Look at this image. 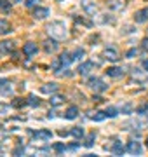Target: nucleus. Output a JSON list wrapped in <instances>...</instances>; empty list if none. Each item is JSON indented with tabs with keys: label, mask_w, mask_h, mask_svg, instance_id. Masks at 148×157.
<instances>
[{
	"label": "nucleus",
	"mask_w": 148,
	"mask_h": 157,
	"mask_svg": "<svg viewBox=\"0 0 148 157\" xmlns=\"http://www.w3.org/2000/svg\"><path fill=\"white\" fill-rule=\"evenodd\" d=\"M73 19L77 23H80V25L87 26V28H91V26H92V21H89V19H84V17H79V16H73Z\"/></svg>",
	"instance_id": "nucleus-30"
},
{
	"label": "nucleus",
	"mask_w": 148,
	"mask_h": 157,
	"mask_svg": "<svg viewBox=\"0 0 148 157\" xmlns=\"http://www.w3.org/2000/svg\"><path fill=\"white\" fill-rule=\"evenodd\" d=\"M105 113H106V117L113 119V117H117V115H119V108H115V107H108L106 110H105Z\"/></svg>",
	"instance_id": "nucleus-27"
},
{
	"label": "nucleus",
	"mask_w": 148,
	"mask_h": 157,
	"mask_svg": "<svg viewBox=\"0 0 148 157\" xmlns=\"http://www.w3.org/2000/svg\"><path fill=\"white\" fill-rule=\"evenodd\" d=\"M49 103H51L52 107H59V105H63L65 103V96L63 94H51V100H49Z\"/></svg>",
	"instance_id": "nucleus-19"
},
{
	"label": "nucleus",
	"mask_w": 148,
	"mask_h": 157,
	"mask_svg": "<svg viewBox=\"0 0 148 157\" xmlns=\"http://www.w3.org/2000/svg\"><path fill=\"white\" fill-rule=\"evenodd\" d=\"M110 152H112L113 155H122L124 152H127V148L122 145V141H113V145L110 147Z\"/></svg>",
	"instance_id": "nucleus-14"
},
{
	"label": "nucleus",
	"mask_w": 148,
	"mask_h": 157,
	"mask_svg": "<svg viewBox=\"0 0 148 157\" xmlns=\"http://www.w3.org/2000/svg\"><path fill=\"white\" fill-rule=\"evenodd\" d=\"M87 86H89V89H92L94 93H105V91L108 89V84L99 77H89L87 78Z\"/></svg>",
	"instance_id": "nucleus-2"
},
{
	"label": "nucleus",
	"mask_w": 148,
	"mask_h": 157,
	"mask_svg": "<svg viewBox=\"0 0 148 157\" xmlns=\"http://www.w3.org/2000/svg\"><path fill=\"white\" fill-rule=\"evenodd\" d=\"M40 2H42V0H24V7H28V9H33V7L40 6Z\"/></svg>",
	"instance_id": "nucleus-33"
},
{
	"label": "nucleus",
	"mask_w": 148,
	"mask_h": 157,
	"mask_svg": "<svg viewBox=\"0 0 148 157\" xmlns=\"http://www.w3.org/2000/svg\"><path fill=\"white\" fill-rule=\"evenodd\" d=\"M92 70H94V63L92 61H84V63H80L79 65L77 73H79V75H89Z\"/></svg>",
	"instance_id": "nucleus-6"
},
{
	"label": "nucleus",
	"mask_w": 148,
	"mask_h": 157,
	"mask_svg": "<svg viewBox=\"0 0 148 157\" xmlns=\"http://www.w3.org/2000/svg\"><path fill=\"white\" fill-rule=\"evenodd\" d=\"M11 33V23L7 19H0V35H7Z\"/></svg>",
	"instance_id": "nucleus-22"
},
{
	"label": "nucleus",
	"mask_w": 148,
	"mask_h": 157,
	"mask_svg": "<svg viewBox=\"0 0 148 157\" xmlns=\"http://www.w3.org/2000/svg\"><path fill=\"white\" fill-rule=\"evenodd\" d=\"M40 93L42 94H54V93H57V84L56 82H47L40 87Z\"/></svg>",
	"instance_id": "nucleus-12"
},
{
	"label": "nucleus",
	"mask_w": 148,
	"mask_h": 157,
	"mask_svg": "<svg viewBox=\"0 0 148 157\" xmlns=\"http://www.w3.org/2000/svg\"><path fill=\"white\" fill-rule=\"evenodd\" d=\"M31 16H33V19H46L47 16H49V9L47 7H35L33 11H31Z\"/></svg>",
	"instance_id": "nucleus-8"
},
{
	"label": "nucleus",
	"mask_w": 148,
	"mask_h": 157,
	"mask_svg": "<svg viewBox=\"0 0 148 157\" xmlns=\"http://www.w3.org/2000/svg\"><path fill=\"white\" fill-rule=\"evenodd\" d=\"M131 112H132V105L131 103H125L122 107V113H131Z\"/></svg>",
	"instance_id": "nucleus-34"
},
{
	"label": "nucleus",
	"mask_w": 148,
	"mask_h": 157,
	"mask_svg": "<svg viewBox=\"0 0 148 157\" xmlns=\"http://www.w3.org/2000/svg\"><path fill=\"white\" fill-rule=\"evenodd\" d=\"M52 150L56 152V154H63V152L66 150V145L65 143H54L52 145Z\"/></svg>",
	"instance_id": "nucleus-32"
},
{
	"label": "nucleus",
	"mask_w": 148,
	"mask_h": 157,
	"mask_svg": "<svg viewBox=\"0 0 148 157\" xmlns=\"http://www.w3.org/2000/svg\"><path fill=\"white\" fill-rule=\"evenodd\" d=\"M103 56H105V59H108V61L117 63L120 59V52L115 45H106V47L103 49Z\"/></svg>",
	"instance_id": "nucleus-3"
},
{
	"label": "nucleus",
	"mask_w": 148,
	"mask_h": 157,
	"mask_svg": "<svg viewBox=\"0 0 148 157\" xmlns=\"http://www.w3.org/2000/svg\"><path fill=\"white\" fill-rule=\"evenodd\" d=\"M145 112H148V103H145V105H141V107L136 110V113H139V115H143Z\"/></svg>",
	"instance_id": "nucleus-35"
},
{
	"label": "nucleus",
	"mask_w": 148,
	"mask_h": 157,
	"mask_svg": "<svg viewBox=\"0 0 148 157\" xmlns=\"http://www.w3.org/2000/svg\"><path fill=\"white\" fill-rule=\"evenodd\" d=\"M125 6H127V0H110L108 2V7L113 11H122L125 9Z\"/></svg>",
	"instance_id": "nucleus-16"
},
{
	"label": "nucleus",
	"mask_w": 148,
	"mask_h": 157,
	"mask_svg": "<svg viewBox=\"0 0 148 157\" xmlns=\"http://www.w3.org/2000/svg\"><path fill=\"white\" fill-rule=\"evenodd\" d=\"M11 0H0V11L4 12V14H9L11 12Z\"/></svg>",
	"instance_id": "nucleus-23"
},
{
	"label": "nucleus",
	"mask_w": 148,
	"mask_h": 157,
	"mask_svg": "<svg viewBox=\"0 0 148 157\" xmlns=\"http://www.w3.org/2000/svg\"><path fill=\"white\" fill-rule=\"evenodd\" d=\"M146 147H148V136H146Z\"/></svg>",
	"instance_id": "nucleus-41"
},
{
	"label": "nucleus",
	"mask_w": 148,
	"mask_h": 157,
	"mask_svg": "<svg viewBox=\"0 0 148 157\" xmlns=\"http://www.w3.org/2000/svg\"><path fill=\"white\" fill-rule=\"evenodd\" d=\"M138 54V49H129L127 52H125V56L127 58H132V56H136Z\"/></svg>",
	"instance_id": "nucleus-36"
},
{
	"label": "nucleus",
	"mask_w": 148,
	"mask_h": 157,
	"mask_svg": "<svg viewBox=\"0 0 148 157\" xmlns=\"http://www.w3.org/2000/svg\"><path fill=\"white\" fill-rule=\"evenodd\" d=\"M11 2H14V4H16V2H23V0H11Z\"/></svg>",
	"instance_id": "nucleus-40"
},
{
	"label": "nucleus",
	"mask_w": 148,
	"mask_h": 157,
	"mask_svg": "<svg viewBox=\"0 0 148 157\" xmlns=\"http://www.w3.org/2000/svg\"><path fill=\"white\" fill-rule=\"evenodd\" d=\"M94 141H96V133L92 131V133H89V136L86 138V143H84V145H86L87 148H91V147L94 145Z\"/></svg>",
	"instance_id": "nucleus-24"
},
{
	"label": "nucleus",
	"mask_w": 148,
	"mask_h": 157,
	"mask_svg": "<svg viewBox=\"0 0 148 157\" xmlns=\"http://www.w3.org/2000/svg\"><path fill=\"white\" fill-rule=\"evenodd\" d=\"M46 30H47V33H49V37H52V39H56V40H65L68 37V28H66V25L63 21L49 23Z\"/></svg>",
	"instance_id": "nucleus-1"
},
{
	"label": "nucleus",
	"mask_w": 148,
	"mask_h": 157,
	"mask_svg": "<svg viewBox=\"0 0 148 157\" xmlns=\"http://www.w3.org/2000/svg\"><path fill=\"white\" fill-rule=\"evenodd\" d=\"M131 77L132 80H136L138 84H146L148 82V72H145L141 68H134L131 72Z\"/></svg>",
	"instance_id": "nucleus-4"
},
{
	"label": "nucleus",
	"mask_w": 148,
	"mask_h": 157,
	"mask_svg": "<svg viewBox=\"0 0 148 157\" xmlns=\"http://www.w3.org/2000/svg\"><path fill=\"white\" fill-rule=\"evenodd\" d=\"M23 105H28V101L24 100V98H16V100L11 103V107H14V108H21Z\"/></svg>",
	"instance_id": "nucleus-26"
},
{
	"label": "nucleus",
	"mask_w": 148,
	"mask_h": 157,
	"mask_svg": "<svg viewBox=\"0 0 148 157\" xmlns=\"http://www.w3.org/2000/svg\"><path fill=\"white\" fill-rule=\"evenodd\" d=\"M26 101H28V105H30V107H39V105H40V100H39V98H37L35 94H30V96H28V100H26Z\"/></svg>",
	"instance_id": "nucleus-28"
},
{
	"label": "nucleus",
	"mask_w": 148,
	"mask_h": 157,
	"mask_svg": "<svg viewBox=\"0 0 148 157\" xmlns=\"http://www.w3.org/2000/svg\"><path fill=\"white\" fill-rule=\"evenodd\" d=\"M125 148H127V152L132 154V155H141V143L136 141V140H131L129 143H127Z\"/></svg>",
	"instance_id": "nucleus-9"
},
{
	"label": "nucleus",
	"mask_w": 148,
	"mask_h": 157,
	"mask_svg": "<svg viewBox=\"0 0 148 157\" xmlns=\"http://www.w3.org/2000/svg\"><path fill=\"white\" fill-rule=\"evenodd\" d=\"M77 115H79V108L75 107V105H72V107L65 112V119H68V121H73V119H77Z\"/></svg>",
	"instance_id": "nucleus-20"
},
{
	"label": "nucleus",
	"mask_w": 148,
	"mask_h": 157,
	"mask_svg": "<svg viewBox=\"0 0 148 157\" xmlns=\"http://www.w3.org/2000/svg\"><path fill=\"white\" fill-rule=\"evenodd\" d=\"M91 119L94 121V122H101V121H105V119H106V113H105V112H94L91 115Z\"/></svg>",
	"instance_id": "nucleus-25"
},
{
	"label": "nucleus",
	"mask_w": 148,
	"mask_h": 157,
	"mask_svg": "<svg viewBox=\"0 0 148 157\" xmlns=\"http://www.w3.org/2000/svg\"><path fill=\"white\" fill-rule=\"evenodd\" d=\"M23 52H24V56L31 58V56H35V54L39 52V45L35 44V42H26L24 47H23Z\"/></svg>",
	"instance_id": "nucleus-10"
},
{
	"label": "nucleus",
	"mask_w": 148,
	"mask_h": 157,
	"mask_svg": "<svg viewBox=\"0 0 148 157\" xmlns=\"http://www.w3.org/2000/svg\"><path fill=\"white\" fill-rule=\"evenodd\" d=\"M84 54H86V51L84 49H80V47H77V49L72 52V56H73V59L77 61V59H80V58H84Z\"/></svg>",
	"instance_id": "nucleus-29"
},
{
	"label": "nucleus",
	"mask_w": 148,
	"mask_h": 157,
	"mask_svg": "<svg viewBox=\"0 0 148 157\" xmlns=\"http://www.w3.org/2000/svg\"><path fill=\"white\" fill-rule=\"evenodd\" d=\"M2 86H9V80H7V78H0V87H2Z\"/></svg>",
	"instance_id": "nucleus-39"
},
{
	"label": "nucleus",
	"mask_w": 148,
	"mask_h": 157,
	"mask_svg": "<svg viewBox=\"0 0 148 157\" xmlns=\"http://www.w3.org/2000/svg\"><path fill=\"white\" fill-rule=\"evenodd\" d=\"M12 51H14V42H11V40L0 42V54H11Z\"/></svg>",
	"instance_id": "nucleus-13"
},
{
	"label": "nucleus",
	"mask_w": 148,
	"mask_h": 157,
	"mask_svg": "<svg viewBox=\"0 0 148 157\" xmlns=\"http://www.w3.org/2000/svg\"><path fill=\"white\" fill-rule=\"evenodd\" d=\"M30 135L33 136L35 140L39 141H47L52 138V133L51 131H47V129H40V131H30Z\"/></svg>",
	"instance_id": "nucleus-5"
},
{
	"label": "nucleus",
	"mask_w": 148,
	"mask_h": 157,
	"mask_svg": "<svg viewBox=\"0 0 148 157\" xmlns=\"http://www.w3.org/2000/svg\"><path fill=\"white\" fill-rule=\"evenodd\" d=\"M82 7H84V11H86L87 14H91V16H94L98 12V6L94 2H89V0H84V2H82Z\"/></svg>",
	"instance_id": "nucleus-15"
},
{
	"label": "nucleus",
	"mask_w": 148,
	"mask_h": 157,
	"mask_svg": "<svg viewBox=\"0 0 148 157\" xmlns=\"http://www.w3.org/2000/svg\"><path fill=\"white\" fill-rule=\"evenodd\" d=\"M57 47H59V44H57L56 39L49 37L47 40H44V51H46V52H49V54H51V52H56Z\"/></svg>",
	"instance_id": "nucleus-7"
},
{
	"label": "nucleus",
	"mask_w": 148,
	"mask_h": 157,
	"mask_svg": "<svg viewBox=\"0 0 148 157\" xmlns=\"http://www.w3.org/2000/svg\"><path fill=\"white\" fill-rule=\"evenodd\" d=\"M141 47H143V51H148V37H146V39H143Z\"/></svg>",
	"instance_id": "nucleus-37"
},
{
	"label": "nucleus",
	"mask_w": 148,
	"mask_h": 157,
	"mask_svg": "<svg viewBox=\"0 0 148 157\" xmlns=\"http://www.w3.org/2000/svg\"><path fill=\"white\" fill-rule=\"evenodd\" d=\"M59 59H61V63H63V68H68L70 65L75 61L73 56H72V52H63L61 56H59Z\"/></svg>",
	"instance_id": "nucleus-18"
},
{
	"label": "nucleus",
	"mask_w": 148,
	"mask_h": 157,
	"mask_svg": "<svg viewBox=\"0 0 148 157\" xmlns=\"http://www.w3.org/2000/svg\"><path fill=\"white\" fill-rule=\"evenodd\" d=\"M148 21V7H143L134 14V23H146Z\"/></svg>",
	"instance_id": "nucleus-11"
},
{
	"label": "nucleus",
	"mask_w": 148,
	"mask_h": 157,
	"mask_svg": "<svg viewBox=\"0 0 148 157\" xmlns=\"http://www.w3.org/2000/svg\"><path fill=\"white\" fill-rule=\"evenodd\" d=\"M23 152H24V148H23V147H17L16 150H14V154H16V155H19V154H23Z\"/></svg>",
	"instance_id": "nucleus-38"
},
{
	"label": "nucleus",
	"mask_w": 148,
	"mask_h": 157,
	"mask_svg": "<svg viewBox=\"0 0 148 157\" xmlns=\"http://www.w3.org/2000/svg\"><path fill=\"white\" fill-rule=\"evenodd\" d=\"M61 68H63L61 59H59V58H56V59H54V63H52V72L57 73V72H61Z\"/></svg>",
	"instance_id": "nucleus-31"
},
{
	"label": "nucleus",
	"mask_w": 148,
	"mask_h": 157,
	"mask_svg": "<svg viewBox=\"0 0 148 157\" xmlns=\"http://www.w3.org/2000/svg\"><path fill=\"white\" fill-rule=\"evenodd\" d=\"M106 75H108V77H113V78L122 77V75H124V68L122 67H110L108 70H106Z\"/></svg>",
	"instance_id": "nucleus-17"
},
{
	"label": "nucleus",
	"mask_w": 148,
	"mask_h": 157,
	"mask_svg": "<svg viewBox=\"0 0 148 157\" xmlns=\"http://www.w3.org/2000/svg\"><path fill=\"white\" fill-rule=\"evenodd\" d=\"M70 135L73 136L75 140H82L84 138V128H80V126H77V128H72V131H70Z\"/></svg>",
	"instance_id": "nucleus-21"
}]
</instances>
